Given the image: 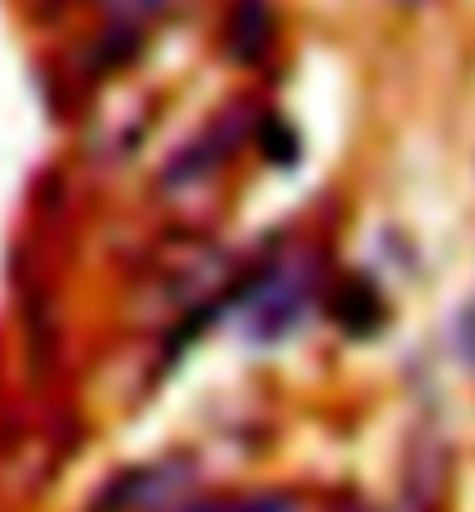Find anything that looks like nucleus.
<instances>
[{"label": "nucleus", "mask_w": 475, "mask_h": 512, "mask_svg": "<svg viewBox=\"0 0 475 512\" xmlns=\"http://www.w3.org/2000/svg\"><path fill=\"white\" fill-rule=\"evenodd\" d=\"M190 512H231V508H222V503H203V508H190Z\"/></svg>", "instance_id": "4"}, {"label": "nucleus", "mask_w": 475, "mask_h": 512, "mask_svg": "<svg viewBox=\"0 0 475 512\" xmlns=\"http://www.w3.org/2000/svg\"><path fill=\"white\" fill-rule=\"evenodd\" d=\"M296 310H300V282H296V277H273V282L263 286L259 305H254L250 333L259 337V342H268V337H282L286 328L296 323Z\"/></svg>", "instance_id": "1"}, {"label": "nucleus", "mask_w": 475, "mask_h": 512, "mask_svg": "<svg viewBox=\"0 0 475 512\" xmlns=\"http://www.w3.org/2000/svg\"><path fill=\"white\" fill-rule=\"evenodd\" d=\"M263 37H268V10H263V0H240L236 19H231V42H236L240 60L259 56Z\"/></svg>", "instance_id": "3"}, {"label": "nucleus", "mask_w": 475, "mask_h": 512, "mask_svg": "<svg viewBox=\"0 0 475 512\" xmlns=\"http://www.w3.org/2000/svg\"><path fill=\"white\" fill-rule=\"evenodd\" d=\"M333 319L342 323L346 333H356V337H365V333H374L383 323V296L374 291L369 282H360V277H351V282L337 291V305H333Z\"/></svg>", "instance_id": "2"}, {"label": "nucleus", "mask_w": 475, "mask_h": 512, "mask_svg": "<svg viewBox=\"0 0 475 512\" xmlns=\"http://www.w3.org/2000/svg\"><path fill=\"white\" fill-rule=\"evenodd\" d=\"M139 5H153V0H139Z\"/></svg>", "instance_id": "5"}]
</instances>
